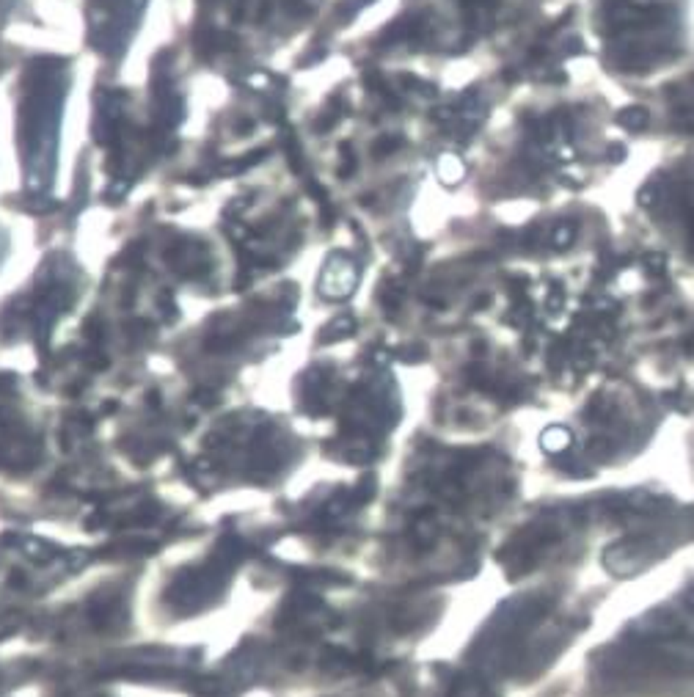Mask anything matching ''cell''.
<instances>
[{
  "mask_svg": "<svg viewBox=\"0 0 694 697\" xmlns=\"http://www.w3.org/2000/svg\"><path fill=\"white\" fill-rule=\"evenodd\" d=\"M617 124L626 130H656L694 143V58L675 75L656 83L653 102L637 108L631 122Z\"/></svg>",
  "mask_w": 694,
  "mask_h": 697,
  "instance_id": "4",
  "label": "cell"
},
{
  "mask_svg": "<svg viewBox=\"0 0 694 697\" xmlns=\"http://www.w3.org/2000/svg\"><path fill=\"white\" fill-rule=\"evenodd\" d=\"M598 94L549 92L521 102L509 113L505 160L496 168V196L509 201H551L601 182L623 163L614 136L617 116Z\"/></svg>",
  "mask_w": 694,
  "mask_h": 697,
  "instance_id": "1",
  "label": "cell"
},
{
  "mask_svg": "<svg viewBox=\"0 0 694 697\" xmlns=\"http://www.w3.org/2000/svg\"><path fill=\"white\" fill-rule=\"evenodd\" d=\"M634 213L672 262L694 271V143L664 155L634 190Z\"/></svg>",
  "mask_w": 694,
  "mask_h": 697,
  "instance_id": "3",
  "label": "cell"
},
{
  "mask_svg": "<svg viewBox=\"0 0 694 697\" xmlns=\"http://www.w3.org/2000/svg\"><path fill=\"white\" fill-rule=\"evenodd\" d=\"M584 31L620 83H661L694 58V0H584Z\"/></svg>",
  "mask_w": 694,
  "mask_h": 697,
  "instance_id": "2",
  "label": "cell"
},
{
  "mask_svg": "<svg viewBox=\"0 0 694 697\" xmlns=\"http://www.w3.org/2000/svg\"><path fill=\"white\" fill-rule=\"evenodd\" d=\"M686 345L692 347V353H694V315H692V323H689V331H686Z\"/></svg>",
  "mask_w": 694,
  "mask_h": 697,
  "instance_id": "5",
  "label": "cell"
}]
</instances>
